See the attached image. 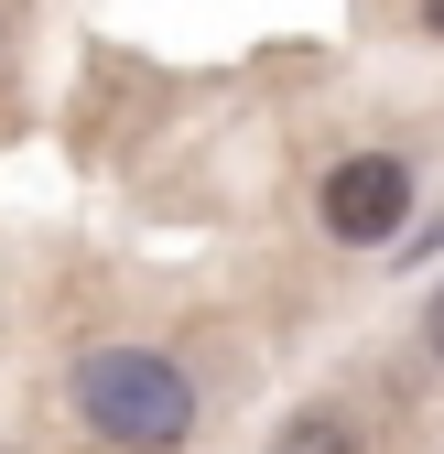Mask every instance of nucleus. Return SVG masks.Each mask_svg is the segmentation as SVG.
<instances>
[{
    "label": "nucleus",
    "instance_id": "obj_1",
    "mask_svg": "<svg viewBox=\"0 0 444 454\" xmlns=\"http://www.w3.org/2000/svg\"><path fill=\"white\" fill-rule=\"evenodd\" d=\"M76 422L120 454H174L195 433V379L152 347H108V357L76 368Z\"/></svg>",
    "mask_w": 444,
    "mask_h": 454
},
{
    "label": "nucleus",
    "instance_id": "obj_2",
    "mask_svg": "<svg viewBox=\"0 0 444 454\" xmlns=\"http://www.w3.org/2000/svg\"><path fill=\"white\" fill-rule=\"evenodd\" d=\"M401 216H412V174H401V152H347L337 174H325V227H337L347 249L401 239Z\"/></svg>",
    "mask_w": 444,
    "mask_h": 454
},
{
    "label": "nucleus",
    "instance_id": "obj_3",
    "mask_svg": "<svg viewBox=\"0 0 444 454\" xmlns=\"http://www.w3.org/2000/svg\"><path fill=\"white\" fill-rule=\"evenodd\" d=\"M271 454H358V433H347V411H293Z\"/></svg>",
    "mask_w": 444,
    "mask_h": 454
},
{
    "label": "nucleus",
    "instance_id": "obj_4",
    "mask_svg": "<svg viewBox=\"0 0 444 454\" xmlns=\"http://www.w3.org/2000/svg\"><path fill=\"white\" fill-rule=\"evenodd\" d=\"M423 335H433V357H444V293H433V314H423Z\"/></svg>",
    "mask_w": 444,
    "mask_h": 454
},
{
    "label": "nucleus",
    "instance_id": "obj_5",
    "mask_svg": "<svg viewBox=\"0 0 444 454\" xmlns=\"http://www.w3.org/2000/svg\"><path fill=\"white\" fill-rule=\"evenodd\" d=\"M423 22H433V33H444V0H423Z\"/></svg>",
    "mask_w": 444,
    "mask_h": 454
}]
</instances>
